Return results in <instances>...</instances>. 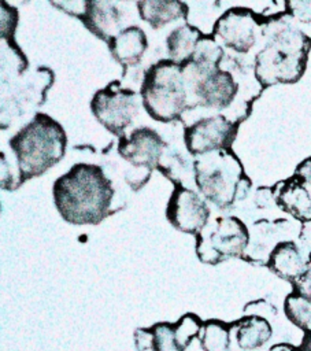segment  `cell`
Instances as JSON below:
<instances>
[{
    "label": "cell",
    "mask_w": 311,
    "mask_h": 351,
    "mask_svg": "<svg viewBox=\"0 0 311 351\" xmlns=\"http://www.w3.org/2000/svg\"><path fill=\"white\" fill-rule=\"evenodd\" d=\"M285 14L266 19L262 29L264 45L253 59V75L262 89L295 84L307 67L311 37L284 18Z\"/></svg>",
    "instance_id": "6da1fadb"
},
{
    "label": "cell",
    "mask_w": 311,
    "mask_h": 351,
    "mask_svg": "<svg viewBox=\"0 0 311 351\" xmlns=\"http://www.w3.org/2000/svg\"><path fill=\"white\" fill-rule=\"evenodd\" d=\"M52 193L60 217L74 225H96L112 213L115 191L99 165L75 163L55 181Z\"/></svg>",
    "instance_id": "7a4b0ae2"
},
{
    "label": "cell",
    "mask_w": 311,
    "mask_h": 351,
    "mask_svg": "<svg viewBox=\"0 0 311 351\" xmlns=\"http://www.w3.org/2000/svg\"><path fill=\"white\" fill-rule=\"evenodd\" d=\"M67 136L58 121L38 112L11 140L15 154L19 184L44 174L64 155Z\"/></svg>",
    "instance_id": "3957f363"
},
{
    "label": "cell",
    "mask_w": 311,
    "mask_h": 351,
    "mask_svg": "<svg viewBox=\"0 0 311 351\" xmlns=\"http://www.w3.org/2000/svg\"><path fill=\"white\" fill-rule=\"evenodd\" d=\"M193 171L200 193L218 210H229L245 199L252 186L232 148L195 156Z\"/></svg>",
    "instance_id": "277c9868"
},
{
    "label": "cell",
    "mask_w": 311,
    "mask_h": 351,
    "mask_svg": "<svg viewBox=\"0 0 311 351\" xmlns=\"http://www.w3.org/2000/svg\"><path fill=\"white\" fill-rule=\"evenodd\" d=\"M140 95L147 114L159 122L177 121L190 110L182 69L171 59H160L149 66Z\"/></svg>",
    "instance_id": "5b68a950"
},
{
    "label": "cell",
    "mask_w": 311,
    "mask_h": 351,
    "mask_svg": "<svg viewBox=\"0 0 311 351\" xmlns=\"http://www.w3.org/2000/svg\"><path fill=\"white\" fill-rule=\"evenodd\" d=\"M249 239V230L240 218L216 217L196 234V254L207 265H218L230 258L242 259Z\"/></svg>",
    "instance_id": "8992f818"
},
{
    "label": "cell",
    "mask_w": 311,
    "mask_h": 351,
    "mask_svg": "<svg viewBox=\"0 0 311 351\" xmlns=\"http://www.w3.org/2000/svg\"><path fill=\"white\" fill-rule=\"evenodd\" d=\"M188 96L189 107L197 106L214 108L216 111L226 110L237 97L240 84L229 69H197L193 66H181Z\"/></svg>",
    "instance_id": "52a82bcc"
},
{
    "label": "cell",
    "mask_w": 311,
    "mask_h": 351,
    "mask_svg": "<svg viewBox=\"0 0 311 351\" xmlns=\"http://www.w3.org/2000/svg\"><path fill=\"white\" fill-rule=\"evenodd\" d=\"M90 110L95 118L119 138L138 114L137 92L112 81L93 95Z\"/></svg>",
    "instance_id": "ba28073f"
},
{
    "label": "cell",
    "mask_w": 311,
    "mask_h": 351,
    "mask_svg": "<svg viewBox=\"0 0 311 351\" xmlns=\"http://www.w3.org/2000/svg\"><path fill=\"white\" fill-rule=\"evenodd\" d=\"M166 143L149 128H140L118 140V154L136 170L133 189H140L156 169Z\"/></svg>",
    "instance_id": "9c48e42d"
},
{
    "label": "cell",
    "mask_w": 311,
    "mask_h": 351,
    "mask_svg": "<svg viewBox=\"0 0 311 351\" xmlns=\"http://www.w3.org/2000/svg\"><path fill=\"white\" fill-rule=\"evenodd\" d=\"M264 19H260L252 10L234 7L225 11L212 27L214 38L237 53H248L256 44Z\"/></svg>",
    "instance_id": "30bf717a"
},
{
    "label": "cell",
    "mask_w": 311,
    "mask_h": 351,
    "mask_svg": "<svg viewBox=\"0 0 311 351\" xmlns=\"http://www.w3.org/2000/svg\"><path fill=\"white\" fill-rule=\"evenodd\" d=\"M240 122L222 114L196 121L184 130V141L192 156L232 148Z\"/></svg>",
    "instance_id": "8fae6325"
},
{
    "label": "cell",
    "mask_w": 311,
    "mask_h": 351,
    "mask_svg": "<svg viewBox=\"0 0 311 351\" xmlns=\"http://www.w3.org/2000/svg\"><path fill=\"white\" fill-rule=\"evenodd\" d=\"M210 208L192 188L174 186L167 208V221L179 232L197 234L210 221Z\"/></svg>",
    "instance_id": "7c38bea8"
},
{
    "label": "cell",
    "mask_w": 311,
    "mask_h": 351,
    "mask_svg": "<svg viewBox=\"0 0 311 351\" xmlns=\"http://www.w3.org/2000/svg\"><path fill=\"white\" fill-rule=\"evenodd\" d=\"M77 18L90 33L105 43L122 30L121 12L112 1H84Z\"/></svg>",
    "instance_id": "4fadbf2b"
},
{
    "label": "cell",
    "mask_w": 311,
    "mask_h": 351,
    "mask_svg": "<svg viewBox=\"0 0 311 351\" xmlns=\"http://www.w3.org/2000/svg\"><path fill=\"white\" fill-rule=\"evenodd\" d=\"M273 189L277 207L300 222L311 221V192L297 176L275 184Z\"/></svg>",
    "instance_id": "5bb4252c"
},
{
    "label": "cell",
    "mask_w": 311,
    "mask_h": 351,
    "mask_svg": "<svg viewBox=\"0 0 311 351\" xmlns=\"http://www.w3.org/2000/svg\"><path fill=\"white\" fill-rule=\"evenodd\" d=\"M303 252L293 240L279 241L270 252L266 266L279 278L293 284L307 269L308 256H304Z\"/></svg>",
    "instance_id": "9a60e30c"
},
{
    "label": "cell",
    "mask_w": 311,
    "mask_h": 351,
    "mask_svg": "<svg viewBox=\"0 0 311 351\" xmlns=\"http://www.w3.org/2000/svg\"><path fill=\"white\" fill-rule=\"evenodd\" d=\"M107 45L112 58L123 67L125 74L126 69L140 64L148 48V38L142 29L133 25L122 29Z\"/></svg>",
    "instance_id": "2e32d148"
},
{
    "label": "cell",
    "mask_w": 311,
    "mask_h": 351,
    "mask_svg": "<svg viewBox=\"0 0 311 351\" xmlns=\"http://www.w3.org/2000/svg\"><path fill=\"white\" fill-rule=\"evenodd\" d=\"M273 335L270 322L258 314H247L230 324L232 344L241 351H255L263 347Z\"/></svg>",
    "instance_id": "e0dca14e"
},
{
    "label": "cell",
    "mask_w": 311,
    "mask_h": 351,
    "mask_svg": "<svg viewBox=\"0 0 311 351\" xmlns=\"http://www.w3.org/2000/svg\"><path fill=\"white\" fill-rule=\"evenodd\" d=\"M137 8L141 19L148 22L153 29H159L177 19L186 21L189 12L185 3L170 0L137 1Z\"/></svg>",
    "instance_id": "ac0fdd59"
},
{
    "label": "cell",
    "mask_w": 311,
    "mask_h": 351,
    "mask_svg": "<svg viewBox=\"0 0 311 351\" xmlns=\"http://www.w3.org/2000/svg\"><path fill=\"white\" fill-rule=\"evenodd\" d=\"M156 170L162 173L166 178H169L174 186H186L189 188V181L195 182V171H193V162L190 163L179 149L175 147H170L166 143L163 152L160 155L159 163Z\"/></svg>",
    "instance_id": "d6986e66"
},
{
    "label": "cell",
    "mask_w": 311,
    "mask_h": 351,
    "mask_svg": "<svg viewBox=\"0 0 311 351\" xmlns=\"http://www.w3.org/2000/svg\"><path fill=\"white\" fill-rule=\"evenodd\" d=\"M203 36L204 34L196 26L189 23H184L182 26L174 29L166 40L170 59L179 66L185 64L192 58L197 43Z\"/></svg>",
    "instance_id": "ffe728a7"
},
{
    "label": "cell",
    "mask_w": 311,
    "mask_h": 351,
    "mask_svg": "<svg viewBox=\"0 0 311 351\" xmlns=\"http://www.w3.org/2000/svg\"><path fill=\"white\" fill-rule=\"evenodd\" d=\"M197 339L203 351H232L230 324L221 319L206 321Z\"/></svg>",
    "instance_id": "44dd1931"
},
{
    "label": "cell",
    "mask_w": 311,
    "mask_h": 351,
    "mask_svg": "<svg viewBox=\"0 0 311 351\" xmlns=\"http://www.w3.org/2000/svg\"><path fill=\"white\" fill-rule=\"evenodd\" d=\"M284 313L286 318L304 335L311 333V300L292 291L284 302Z\"/></svg>",
    "instance_id": "7402d4cb"
},
{
    "label": "cell",
    "mask_w": 311,
    "mask_h": 351,
    "mask_svg": "<svg viewBox=\"0 0 311 351\" xmlns=\"http://www.w3.org/2000/svg\"><path fill=\"white\" fill-rule=\"evenodd\" d=\"M203 321L199 315L193 313H186L184 314L175 324H174V335H175V341L179 347L181 351H185L186 347L190 344V341L196 337H199L201 328H203Z\"/></svg>",
    "instance_id": "603a6c76"
},
{
    "label": "cell",
    "mask_w": 311,
    "mask_h": 351,
    "mask_svg": "<svg viewBox=\"0 0 311 351\" xmlns=\"http://www.w3.org/2000/svg\"><path fill=\"white\" fill-rule=\"evenodd\" d=\"M153 335L152 351H181L174 335V324L158 322L151 326Z\"/></svg>",
    "instance_id": "cb8c5ba5"
},
{
    "label": "cell",
    "mask_w": 311,
    "mask_h": 351,
    "mask_svg": "<svg viewBox=\"0 0 311 351\" xmlns=\"http://www.w3.org/2000/svg\"><path fill=\"white\" fill-rule=\"evenodd\" d=\"M286 12L300 23L311 22V1H286Z\"/></svg>",
    "instance_id": "d4e9b609"
},
{
    "label": "cell",
    "mask_w": 311,
    "mask_h": 351,
    "mask_svg": "<svg viewBox=\"0 0 311 351\" xmlns=\"http://www.w3.org/2000/svg\"><path fill=\"white\" fill-rule=\"evenodd\" d=\"M292 287L295 292L311 300V254L308 255V263H307L306 271L296 282L292 284Z\"/></svg>",
    "instance_id": "484cf974"
},
{
    "label": "cell",
    "mask_w": 311,
    "mask_h": 351,
    "mask_svg": "<svg viewBox=\"0 0 311 351\" xmlns=\"http://www.w3.org/2000/svg\"><path fill=\"white\" fill-rule=\"evenodd\" d=\"M134 346L137 351L152 350L153 335L151 328H138L134 330Z\"/></svg>",
    "instance_id": "4316f807"
},
{
    "label": "cell",
    "mask_w": 311,
    "mask_h": 351,
    "mask_svg": "<svg viewBox=\"0 0 311 351\" xmlns=\"http://www.w3.org/2000/svg\"><path fill=\"white\" fill-rule=\"evenodd\" d=\"M299 241H300V248L310 255L311 254V221L307 222H301L300 225V232L297 236Z\"/></svg>",
    "instance_id": "83f0119b"
},
{
    "label": "cell",
    "mask_w": 311,
    "mask_h": 351,
    "mask_svg": "<svg viewBox=\"0 0 311 351\" xmlns=\"http://www.w3.org/2000/svg\"><path fill=\"white\" fill-rule=\"evenodd\" d=\"M295 176H297L307 186H311V156L306 158L297 165Z\"/></svg>",
    "instance_id": "f1b7e54d"
},
{
    "label": "cell",
    "mask_w": 311,
    "mask_h": 351,
    "mask_svg": "<svg viewBox=\"0 0 311 351\" xmlns=\"http://www.w3.org/2000/svg\"><path fill=\"white\" fill-rule=\"evenodd\" d=\"M269 351H299V347L290 343H278L269 348Z\"/></svg>",
    "instance_id": "f546056e"
},
{
    "label": "cell",
    "mask_w": 311,
    "mask_h": 351,
    "mask_svg": "<svg viewBox=\"0 0 311 351\" xmlns=\"http://www.w3.org/2000/svg\"><path fill=\"white\" fill-rule=\"evenodd\" d=\"M299 351H311V333L304 335L301 344L299 346Z\"/></svg>",
    "instance_id": "4dcf8cb0"
}]
</instances>
